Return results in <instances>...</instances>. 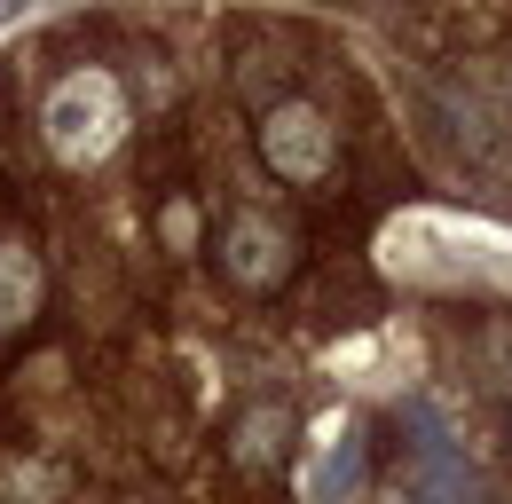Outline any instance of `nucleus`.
<instances>
[{
    "label": "nucleus",
    "mask_w": 512,
    "mask_h": 504,
    "mask_svg": "<svg viewBox=\"0 0 512 504\" xmlns=\"http://www.w3.org/2000/svg\"><path fill=\"white\" fill-rule=\"evenodd\" d=\"M40 134H48L56 166H71V174H95L103 158H119V142H127V87H119V71L79 63L71 79H56V95L40 111Z\"/></svg>",
    "instance_id": "nucleus-1"
},
{
    "label": "nucleus",
    "mask_w": 512,
    "mask_h": 504,
    "mask_svg": "<svg viewBox=\"0 0 512 504\" xmlns=\"http://www.w3.org/2000/svg\"><path fill=\"white\" fill-rule=\"evenodd\" d=\"M260 166L276 174V182H323L331 166H339V134H331V119H323L316 103H276L268 119H260Z\"/></svg>",
    "instance_id": "nucleus-2"
},
{
    "label": "nucleus",
    "mask_w": 512,
    "mask_h": 504,
    "mask_svg": "<svg viewBox=\"0 0 512 504\" xmlns=\"http://www.w3.org/2000/svg\"><path fill=\"white\" fill-rule=\"evenodd\" d=\"M292 229L276 221V213H237L229 229H221V268H229V284L237 292H276V284H292Z\"/></svg>",
    "instance_id": "nucleus-3"
},
{
    "label": "nucleus",
    "mask_w": 512,
    "mask_h": 504,
    "mask_svg": "<svg viewBox=\"0 0 512 504\" xmlns=\"http://www.w3.org/2000/svg\"><path fill=\"white\" fill-rule=\"evenodd\" d=\"M363 473H371V441H363V426L347 418L339 434L323 441V457L308 465V504H347L363 489Z\"/></svg>",
    "instance_id": "nucleus-4"
},
{
    "label": "nucleus",
    "mask_w": 512,
    "mask_h": 504,
    "mask_svg": "<svg viewBox=\"0 0 512 504\" xmlns=\"http://www.w3.org/2000/svg\"><path fill=\"white\" fill-rule=\"evenodd\" d=\"M40 292H48L40 252L24 245V237H0V339H16V331L40 315Z\"/></svg>",
    "instance_id": "nucleus-5"
},
{
    "label": "nucleus",
    "mask_w": 512,
    "mask_h": 504,
    "mask_svg": "<svg viewBox=\"0 0 512 504\" xmlns=\"http://www.w3.org/2000/svg\"><path fill=\"white\" fill-rule=\"evenodd\" d=\"M284 449H292V410H284V402H253V410L237 418V434H229L237 473H276Z\"/></svg>",
    "instance_id": "nucleus-6"
},
{
    "label": "nucleus",
    "mask_w": 512,
    "mask_h": 504,
    "mask_svg": "<svg viewBox=\"0 0 512 504\" xmlns=\"http://www.w3.org/2000/svg\"><path fill=\"white\" fill-rule=\"evenodd\" d=\"M71 489V473L56 457H8L0 465V504H56Z\"/></svg>",
    "instance_id": "nucleus-7"
},
{
    "label": "nucleus",
    "mask_w": 512,
    "mask_h": 504,
    "mask_svg": "<svg viewBox=\"0 0 512 504\" xmlns=\"http://www.w3.org/2000/svg\"><path fill=\"white\" fill-rule=\"evenodd\" d=\"M158 237H166V252H190L197 245V205H190V197H166V205H158Z\"/></svg>",
    "instance_id": "nucleus-8"
},
{
    "label": "nucleus",
    "mask_w": 512,
    "mask_h": 504,
    "mask_svg": "<svg viewBox=\"0 0 512 504\" xmlns=\"http://www.w3.org/2000/svg\"><path fill=\"white\" fill-rule=\"evenodd\" d=\"M0 24H8V0H0Z\"/></svg>",
    "instance_id": "nucleus-9"
},
{
    "label": "nucleus",
    "mask_w": 512,
    "mask_h": 504,
    "mask_svg": "<svg viewBox=\"0 0 512 504\" xmlns=\"http://www.w3.org/2000/svg\"><path fill=\"white\" fill-rule=\"evenodd\" d=\"M505 441H512V426H505Z\"/></svg>",
    "instance_id": "nucleus-10"
}]
</instances>
